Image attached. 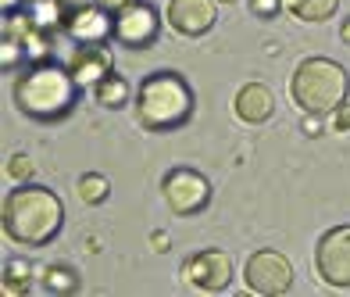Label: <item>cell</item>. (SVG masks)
Instances as JSON below:
<instances>
[{
  "label": "cell",
  "instance_id": "12",
  "mask_svg": "<svg viewBox=\"0 0 350 297\" xmlns=\"http://www.w3.org/2000/svg\"><path fill=\"white\" fill-rule=\"evenodd\" d=\"M68 72H72V79L79 86H97L104 75L115 72V65H111V54H107V47L104 43H79L75 47V54L68 61Z\"/></svg>",
  "mask_w": 350,
  "mask_h": 297
},
{
  "label": "cell",
  "instance_id": "13",
  "mask_svg": "<svg viewBox=\"0 0 350 297\" xmlns=\"http://www.w3.org/2000/svg\"><path fill=\"white\" fill-rule=\"evenodd\" d=\"M236 118L247 122V126H261V122L272 118L275 112V97L272 90H268L265 83H247L240 86V93H236Z\"/></svg>",
  "mask_w": 350,
  "mask_h": 297
},
{
  "label": "cell",
  "instance_id": "14",
  "mask_svg": "<svg viewBox=\"0 0 350 297\" xmlns=\"http://www.w3.org/2000/svg\"><path fill=\"white\" fill-rule=\"evenodd\" d=\"M282 8L300 22H325L336 14L340 0H282Z\"/></svg>",
  "mask_w": 350,
  "mask_h": 297
},
{
  "label": "cell",
  "instance_id": "16",
  "mask_svg": "<svg viewBox=\"0 0 350 297\" xmlns=\"http://www.w3.org/2000/svg\"><path fill=\"white\" fill-rule=\"evenodd\" d=\"M43 287L51 294H72L79 290V272L72 265H46L43 269Z\"/></svg>",
  "mask_w": 350,
  "mask_h": 297
},
{
  "label": "cell",
  "instance_id": "27",
  "mask_svg": "<svg viewBox=\"0 0 350 297\" xmlns=\"http://www.w3.org/2000/svg\"><path fill=\"white\" fill-rule=\"evenodd\" d=\"M218 4H236V0H218Z\"/></svg>",
  "mask_w": 350,
  "mask_h": 297
},
{
  "label": "cell",
  "instance_id": "6",
  "mask_svg": "<svg viewBox=\"0 0 350 297\" xmlns=\"http://www.w3.org/2000/svg\"><path fill=\"white\" fill-rule=\"evenodd\" d=\"M161 190H165L168 211H175V215H197L211 201V183L197 168H172L161 183Z\"/></svg>",
  "mask_w": 350,
  "mask_h": 297
},
{
  "label": "cell",
  "instance_id": "23",
  "mask_svg": "<svg viewBox=\"0 0 350 297\" xmlns=\"http://www.w3.org/2000/svg\"><path fill=\"white\" fill-rule=\"evenodd\" d=\"M100 4L111 11V14H115V11H122V8H129L133 4V0H100Z\"/></svg>",
  "mask_w": 350,
  "mask_h": 297
},
{
  "label": "cell",
  "instance_id": "1",
  "mask_svg": "<svg viewBox=\"0 0 350 297\" xmlns=\"http://www.w3.org/2000/svg\"><path fill=\"white\" fill-rule=\"evenodd\" d=\"M65 222V205L54 190L18 183L4 197V237L18 247H46Z\"/></svg>",
  "mask_w": 350,
  "mask_h": 297
},
{
  "label": "cell",
  "instance_id": "8",
  "mask_svg": "<svg viewBox=\"0 0 350 297\" xmlns=\"http://www.w3.org/2000/svg\"><path fill=\"white\" fill-rule=\"evenodd\" d=\"M157 33H161V18H157V11L150 4H143V0H133L129 8L115 11V40L133 47V51H147L157 40Z\"/></svg>",
  "mask_w": 350,
  "mask_h": 297
},
{
  "label": "cell",
  "instance_id": "9",
  "mask_svg": "<svg viewBox=\"0 0 350 297\" xmlns=\"http://www.w3.org/2000/svg\"><path fill=\"white\" fill-rule=\"evenodd\" d=\"M183 279H186L189 287H197V290L218 294V290H226V287L232 283V261H229L226 251H215V247H208V251H197L193 258H186Z\"/></svg>",
  "mask_w": 350,
  "mask_h": 297
},
{
  "label": "cell",
  "instance_id": "7",
  "mask_svg": "<svg viewBox=\"0 0 350 297\" xmlns=\"http://www.w3.org/2000/svg\"><path fill=\"white\" fill-rule=\"evenodd\" d=\"M247 287L254 294L279 297L293 287V265L279 251H258L247 258Z\"/></svg>",
  "mask_w": 350,
  "mask_h": 297
},
{
  "label": "cell",
  "instance_id": "17",
  "mask_svg": "<svg viewBox=\"0 0 350 297\" xmlns=\"http://www.w3.org/2000/svg\"><path fill=\"white\" fill-rule=\"evenodd\" d=\"M29 265L25 261H18V258H11L8 265H4V276H0V290L4 294H11V297H18V294H25L29 290Z\"/></svg>",
  "mask_w": 350,
  "mask_h": 297
},
{
  "label": "cell",
  "instance_id": "10",
  "mask_svg": "<svg viewBox=\"0 0 350 297\" xmlns=\"http://www.w3.org/2000/svg\"><path fill=\"white\" fill-rule=\"evenodd\" d=\"M65 33L75 43H107V36H115V14L93 0L65 14Z\"/></svg>",
  "mask_w": 350,
  "mask_h": 297
},
{
  "label": "cell",
  "instance_id": "2",
  "mask_svg": "<svg viewBox=\"0 0 350 297\" xmlns=\"http://www.w3.org/2000/svg\"><path fill=\"white\" fill-rule=\"evenodd\" d=\"M193 115V90L179 72H154L139 83L136 93V122L147 133L179 129Z\"/></svg>",
  "mask_w": 350,
  "mask_h": 297
},
{
  "label": "cell",
  "instance_id": "22",
  "mask_svg": "<svg viewBox=\"0 0 350 297\" xmlns=\"http://www.w3.org/2000/svg\"><path fill=\"white\" fill-rule=\"evenodd\" d=\"M304 133H308V136L322 133V126H318V115H308V118H304Z\"/></svg>",
  "mask_w": 350,
  "mask_h": 297
},
{
  "label": "cell",
  "instance_id": "15",
  "mask_svg": "<svg viewBox=\"0 0 350 297\" xmlns=\"http://www.w3.org/2000/svg\"><path fill=\"white\" fill-rule=\"evenodd\" d=\"M129 93H133L129 83H125L122 75L111 72V75H104V79L93 86V101H97L100 107H122L125 101H129Z\"/></svg>",
  "mask_w": 350,
  "mask_h": 297
},
{
  "label": "cell",
  "instance_id": "11",
  "mask_svg": "<svg viewBox=\"0 0 350 297\" xmlns=\"http://www.w3.org/2000/svg\"><path fill=\"white\" fill-rule=\"evenodd\" d=\"M168 25L179 36H204L215 25V0H168Z\"/></svg>",
  "mask_w": 350,
  "mask_h": 297
},
{
  "label": "cell",
  "instance_id": "24",
  "mask_svg": "<svg viewBox=\"0 0 350 297\" xmlns=\"http://www.w3.org/2000/svg\"><path fill=\"white\" fill-rule=\"evenodd\" d=\"M154 251H168V237H165V233H154Z\"/></svg>",
  "mask_w": 350,
  "mask_h": 297
},
{
  "label": "cell",
  "instance_id": "18",
  "mask_svg": "<svg viewBox=\"0 0 350 297\" xmlns=\"http://www.w3.org/2000/svg\"><path fill=\"white\" fill-rule=\"evenodd\" d=\"M111 194V183L100 176V172H86L83 179H79V197L86 201V205H104Z\"/></svg>",
  "mask_w": 350,
  "mask_h": 297
},
{
  "label": "cell",
  "instance_id": "4",
  "mask_svg": "<svg viewBox=\"0 0 350 297\" xmlns=\"http://www.w3.org/2000/svg\"><path fill=\"white\" fill-rule=\"evenodd\" d=\"M293 104L308 115H329L347 101V72L332 57H304L290 79Z\"/></svg>",
  "mask_w": 350,
  "mask_h": 297
},
{
  "label": "cell",
  "instance_id": "21",
  "mask_svg": "<svg viewBox=\"0 0 350 297\" xmlns=\"http://www.w3.org/2000/svg\"><path fill=\"white\" fill-rule=\"evenodd\" d=\"M332 129H336V133H347L350 129V104L347 101L336 107V112H332Z\"/></svg>",
  "mask_w": 350,
  "mask_h": 297
},
{
  "label": "cell",
  "instance_id": "19",
  "mask_svg": "<svg viewBox=\"0 0 350 297\" xmlns=\"http://www.w3.org/2000/svg\"><path fill=\"white\" fill-rule=\"evenodd\" d=\"M33 172H36V165H33L29 154H14V158L8 162V176L14 183H29V179H33Z\"/></svg>",
  "mask_w": 350,
  "mask_h": 297
},
{
  "label": "cell",
  "instance_id": "26",
  "mask_svg": "<svg viewBox=\"0 0 350 297\" xmlns=\"http://www.w3.org/2000/svg\"><path fill=\"white\" fill-rule=\"evenodd\" d=\"M14 4H18V0H4V14H11V11H14Z\"/></svg>",
  "mask_w": 350,
  "mask_h": 297
},
{
  "label": "cell",
  "instance_id": "20",
  "mask_svg": "<svg viewBox=\"0 0 350 297\" xmlns=\"http://www.w3.org/2000/svg\"><path fill=\"white\" fill-rule=\"evenodd\" d=\"M279 8H282V0H250V11L258 14V18H272Z\"/></svg>",
  "mask_w": 350,
  "mask_h": 297
},
{
  "label": "cell",
  "instance_id": "5",
  "mask_svg": "<svg viewBox=\"0 0 350 297\" xmlns=\"http://www.w3.org/2000/svg\"><path fill=\"white\" fill-rule=\"evenodd\" d=\"M314 269L325 287H336V290L350 287V226H336L318 240Z\"/></svg>",
  "mask_w": 350,
  "mask_h": 297
},
{
  "label": "cell",
  "instance_id": "3",
  "mask_svg": "<svg viewBox=\"0 0 350 297\" xmlns=\"http://www.w3.org/2000/svg\"><path fill=\"white\" fill-rule=\"evenodd\" d=\"M75 90H79V83L72 79L68 68L54 65V61H36V65L25 75H18V83H14V104H18V112L29 115V118L54 122V118L72 112Z\"/></svg>",
  "mask_w": 350,
  "mask_h": 297
},
{
  "label": "cell",
  "instance_id": "25",
  "mask_svg": "<svg viewBox=\"0 0 350 297\" xmlns=\"http://www.w3.org/2000/svg\"><path fill=\"white\" fill-rule=\"evenodd\" d=\"M340 36H343V43H350V18L343 22V29H340Z\"/></svg>",
  "mask_w": 350,
  "mask_h": 297
}]
</instances>
